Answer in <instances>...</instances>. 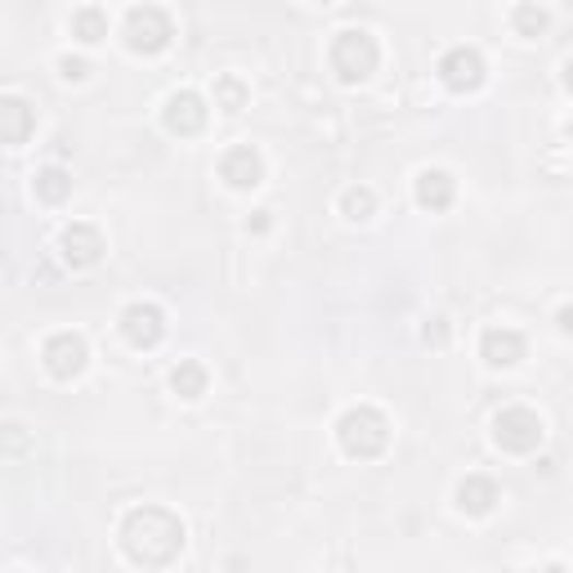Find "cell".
Returning a JSON list of instances; mask_svg holds the SVG:
<instances>
[{
	"label": "cell",
	"instance_id": "6da1fadb",
	"mask_svg": "<svg viewBox=\"0 0 573 573\" xmlns=\"http://www.w3.org/2000/svg\"><path fill=\"white\" fill-rule=\"evenodd\" d=\"M121 547L135 564L162 569L184 551V519L166 506H135L121 519Z\"/></svg>",
	"mask_w": 573,
	"mask_h": 573
},
{
	"label": "cell",
	"instance_id": "7a4b0ae2",
	"mask_svg": "<svg viewBox=\"0 0 573 573\" xmlns=\"http://www.w3.org/2000/svg\"><path fill=\"white\" fill-rule=\"evenodd\" d=\"M337 440H341L346 457L372 461V457H381V453L390 448V421H386V412H381V408L359 404V408L341 412V421H337Z\"/></svg>",
	"mask_w": 573,
	"mask_h": 573
},
{
	"label": "cell",
	"instance_id": "3957f363",
	"mask_svg": "<svg viewBox=\"0 0 573 573\" xmlns=\"http://www.w3.org/2000/svg\"><path fill=\"white\" fill-rule=\"evenodd\" d=\"M327 59H331V72H337L346 85H359V81H367V77L376 72V63H381V45H376L372 32H363V27H346V32H337V40H331Z\"/></svg>",
	"mask_w": 573,
	"mask_h": 573
},
{
	"label": "cell",
	"instance_id": "277c9868",
	"mask_svg": "<svg viewBox=\"0 0 573 573\" xmlns=\"http://www.w3.org/2000/svg\"><path fill=\"white\" fill-rule=\"evenodd\" d=\"M121 36H126V45H130L135 55H162L166 45H171V36H175V23H171V14L157 10V5H135V10L126 14Z\"/></svg>",
	"mask_w": 573,
	"mask_h": 573
},
{
	"label": "cell",
	"instance_id": "5b68a950",
	"mask_svg": "<svg viewBox=\"0 0 573 573\" xmlns=\"http://www.w3.org/2000/svg\"><path fill=\"white\" fill-rule=\"evenodd\" d=\"M493 440H498L502 453H515V457L534 453V448L542 444V417H538L534 408H524V404L502 408V412L493 417Z\"/></svg>",
	"mask_w": 573,
	"mask_h": 573
},
{
	"label": "cell",
	"instance_id": "8992f818",
	"mask_svg": "<svg viewBox=\"0 0 573 573\" xmlns=\"http://www.w3.org/2000/svg\"><path fill=\"white\" fill-rule=\"evenodd\" d=\"M40 359H45V372H50L55 381H72L85 367L90 346H85L81 331H55V337H45Z\"/></svg>",
	"mask_w": 573,
	"mask_h": 573
},
{
	"label": "cell",
	"instance_id": "52a82bcc",
	"mask_svg": "<svg viewBox=\"0 0 573 573\" xmlns=\"http://www.w3.org/2000/svg\"><path fill=\"white\" fill-rule=\"evenodd\" d=\"M440 81L457 94L480 90L484 85V55L475 50V45H453V50L440 59Z\"/></svg>",
	"mask_w": 573,
	"mask_h": 573
},
{
	"label": "cell",
	"instance_id": "ba28073f",
	"mask_svg": "<svg viewBox=\"0 0 573 573\" xmlns=\"http://www.w3.org/2000/svg\"><path fill=\"white\" fill-rule=\"evenodd\" d=\"M121 331H126L130 346L153 350V346L166 337V314H162L153 301H135V305L121 309Z\"/></svg>",
	"mask_w": 573,
	"mask_h": 573
},
{
	"label": "cell",
	"instance_id": "9c48e42d",
	"mask_svg": "<svg viewBox=\"0 0 573 573\" xmlns=\"http://www.w3.org/2000/svg\"><path fill=\"white\" fill-rule=\"evenodd\" d=\"M162 121L171 135H202L207 130V100L198 90H175L162 108Z\"/></svg>",
	"mask_w": 573,
	"mask_h": 573
},
{
	"label": "cell",
	"instance_id": "30bf717a",
	"mask_svg": "<svg viewBox=\"0 0 573 573\" xmlns=\"http://www.w3.org/2000/svg\"><path fill=\"white\" fill-rule=\"evenodd\" d=\"M59 252L72 269H90V265H100L104 256V233L94 229V224H68L63 237H59Z\"/></svg>",
	"mask_w": 573,
	"mask_h": 573
},
{
	"label": "cell",
	"instance_id": "8fae6325",
	"mask_svg": "<svg viewBox=\"0 0 573 573\" xmlns=\"http://www.w3.org/2000/svg\"><path fill=\"white\" fill-rule=\"evenodd\" d=\"M220 175L233 184V188H256L265 179V157L252 149V143H237L220 157Z\"/></svg>",
	"mask_w": 573,
	"mask_h": 573
},
{
	"label": "cell",
	"instance_id": "7c38bea8",
	"mask_svg": "<svg viewBox=\"0 0 573 573\" xmlns=\"http://www.w3.org/2000/svg\"><path fill=\"white\" fill-rule=\"evenodd\" d=\"M480 354L489 367H515L524 359V337L515 327H489L480 337Z\"/></svg>",
	"mask_w": 573,
	"mask_h": 573
},
{
	"label": "cell",
	"instance_id": "4fadbf2b",
	"mask_svg": "<svg viewBox=\"0 0 573 573\" xmlns=\"http://www.w3.org/2000/svg\"><path fill=\"white\" fill-rule=\"evenodd\" d=\"M457 198V179L448 171H421L417 175V202L425 211H448Z\"/></svg>",
	"mask_w": 573,
	"mask_h": 573
},
{
	"label": "cell",
	"instance_id": "5bb4252c",
	"mask_svg": "<svg viewBox=\"0 0 573 573\" xmlns=\"http://www.w3.org/2000/svg\"><path fill=\"white\" fill-rule=\"evenodd\" d=\"M457 506L466 515H489L498 506V484L489 480V475H466V480L457 484Z\"/></svg>",
	"mask_w": 573,
	"mask_h": 573
},
{
	"label": "cell",
	"instance_id": "9a60e30c",
	"mask_svg": "<svg viewBox=\"0 0 573 573\" xmlns=\"http://www.w3.org/2000/svg\"><path fill=\"white\" fill-rule=\"evenodd\" d=\"M207 367L198 363V359H179V367L171 372V386H175V395L179 399H202L207 395Z\"/></svg>",
	"mask_w": 573,
	"mask_h": 573
},
{
	"label": "cell",
	"instance_id": "2e32d148",
	"mask_svg": "<svg viewBox=\"0 0 573 573\" xmlns=\"http://www.w3.org/2000/svg\"><path fill=\"white\" fill-rule=\"evenodd\" d=\"M0 117H5V143H19L32 135V108L19 100V94H5V100H0Z\"/></svg>",
	"mask_w": 573,
	"mask_h": 573
},
{
	"label": "cell",
	"instance_id": "e0dca14e",
	"mask_svg": "<svg viewBox=\"0 0 573 573\" xmlns=\"http://www.w3.org/2000/svg\"><path fill=\"white\" fill-rule=\"evenodd\" d=\"M72 36H77L81 45H100V40L108 36V14H104L100 5H81V10L72 14Z\"/></svg>",
	"mask_w": 573,
	"mask_h": 573
},
{
	"label": "cell",
	"instance_id": "ac0fdd59",
	"mask_svg": "<svg viewBox=\"0 0 573 573\" xmlns=\"http://www.w3.org/2000/svg\"><path fill=\"white\" fill-rule=\"evenodd\" d=\"M68 194H72V179H68V171H59V166H45V171H36V198H40V202L59 207Z\"/></svg>",
	"mask_w": 573,
	"mask_h": 573
},
{
	"label": "cell",
	"instance_id": "d6986e66",
	"mask_svg": "<svg viewBox=\"0 0 573 573\" xmlns=\"http://www.w3.org/2000/svg\"><path fill=\"white\" fill-rule=\"evenodd\" d=\"M547 23H551V14L538 5V0H524V5L511 10V27H515L519 36H542Z\"/></svg>",
	"mask_w": 573,
	"mask_h": 573
},
{
	"label": "cell",
	"instance_id": "ffe728a7",
	"mask_svg": "<svg viewBox=\"0 0 573 573\" xmlns=\"http://www.w3.org/2000/svg\"><path fill=\"white\" fill-rule=\"evenodd\" d=\"M215 108H224V113H243V108H247V85L224 72V77L215 81Z\"/></svg>",
	"mask_w": 573,
	"mask_h": 573
},
{
	"label": "cell",
	"instance_id": "44dd1931",
	"mask_svg": "<svg viewBox=\"0 0 573 573\" xmlns=\"http://www.w3.org/2000/svg\"><path fill=\"white\" fill-rule=\"evenodd\" d=\"M341 211H346V220H367L372 211H376V194H372V188H346V194H341Z\"/></svg>",
	"mask_w": 573,
	"mask_h": 573
},
{
	"label": "cell",
	"instance_id": "7402d4cb",
	"mask_svg": "<svg viewBox=\"0 0 573 573\" xmlns=\"http://www.w3.org/2000/svg\"><path fill=\"white\" fill-rule=\"evenodd\" d=\"M425 341H430V346H444V341H448V323H444V318H430V323H425Z\"/></svg>",
	"mask_w": 573,
	"mask_h": 573
},
{
	"label": "cell",
	"instance_id": "603a6c76",
	"mask_svg": "<svg viewBox=\"0 0 573 573\" xmlns=\"http://www.w3.org/2000/svg\"><path fill=\"white\" fill-rule=\"evenodd\" d=\"M59 72H63L68 81H81L90 68H85V59H72V55H68V59H59Z\"/></svg>",
	"mask_w": 573,
	"mask_h": 573
},
{
	"label": "cell",
	"instance_id": "cb8c5ba5",
	"mask_svg": "<svg viewBox=\"0 0 573 573\" xmlns=\"http://www.w3.org/2000/svg\"><path fill=\"white\" fill-rule=\"evenodd\" d=\"M556 327L564 331V337H573V305H564V309L556 314Z\"/></svg>",
	"mask_w": 573,
	"mask_h": 573
},
{
	"label": "cell",
	"instance_id": "d4e9b609",
	"mask_svg": "<svg viewBox=\"0 0 573 573\" xmlns=\"http://www.w3.org/2000/svg\"><path fill=\"white\" fill-rule=\"evenodd\" d=\"M252 229H256V233H265V229H269V211H256V220H252Z\"/></svg>",
	"mask_w": 573,
	"mask_h": 573
},
{
	"label": "cell",
	"instance_id": "484cf974",
	"mask_svg": "<svg viewBox=\"0 0 573 573\" xmlns=\"http://www.w3.org/2000/svg\"><path fill=\"white\" fill-rule=\"evenodd\" d=\"M564 90H569V94H573V59H569V63H564Z\"/></svg>",
	"mask_w": 573,
	"mask_h": 573
},
{
	"label": "cell",
	"instance_id": "4316f807",
	"mask_svg": "<svg viewBox=\"0 0 573 573\" xmlns=\"http://www.w3.org/2000/svg\"><path fill=\"white\" fill-rule=\"evenodd\" d=\"M569 139H573V121H569Z\"/></svg>",
	"mask_w": 573,
	"mask_h": 573
}]
</instances>
